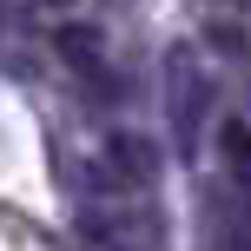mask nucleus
I'll return each instance as SVG.
<instances>
[{"label": "nucleus", "mask_w": 251, "mask_h": 251, "mask_svg": "<svg viewBox=\"0 0 251 251\" xmlns=\"http://www.w3.org/2000/svg\"><path fill=\"white\" fill-rule=\"evenodd\" d=\"M79 225L100 251H165V225L152 212V199H100L79 192Z\"/></svg>", "instance_id": "nucleus-1"}, {"label": "nucleus", "mask_w": 251, "mask_h": 251, "mask_svg": "<svg viewBox=\"0 0 251 251\" xmlns=\"http://www.w3.org/2000/svg\"><path fill=\"white\" fill-rule=\"evenodd\" d=\"M165 106H172V139L178 152H199V132H205V113H212V73L192 47H172L165 53Z\"/></svg>", "instance_id": "nucleus-2"}, {"label": "nucleus", "mask_w": 251, "mask_h": 251, "mask_svg": "<svg viewBox=\"0 0 251 251\" xmlns=\"http://www.w3.org/2000/svg\"><path fill=\"white\" fill-rule=\"evenodd\" d=\"M60 53H66V73H73L93 100H113L119 93V79H113V66H106V47H100L93 26H60Z\"/></svg>", "instance_id": "nucleus-3"}]
</instances>
